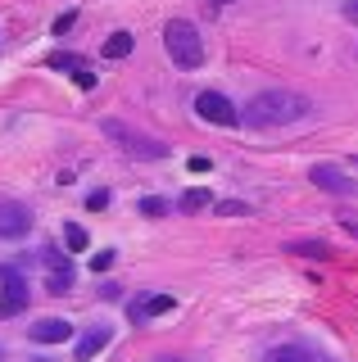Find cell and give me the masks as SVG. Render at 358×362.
<instances>
[{
    "mask_svg": "<svg viewBox=\"0 0 358 362\" xmlns=\"http://www.w3.org/2000/svg\"><path fill=\"white\" fill-rule=\"evenodd\" d=\"M114 267V254H100V258H91V272H109Z\"/></svg>",
    "mask_w": 358,
    "mask_h": 362,
    "instance_id": "obj_23",
    "label": "cell"
},
{
    "mask_svg": "<svg viewBox=\"0 0 358 362\" xmlns=\"http://www.w3.org/2000/svg\"><path fill=\"white\" fill-rule=\"evenodd\" d=\"M163 50H168V59L177 68H200L204 64V37H200V28L186 23V18H173L163 28Z\"/></svg>",
    "mask_w": 358,
    "mask_h": 362,
    "instance_id": "obj_2",
    "label": "cell"
},
{
    "mask_svg": "<svg viewBox=\"0 0 358 362\" xmlns=\"http://www.w3.org/2000/svg\"><path fill=\"white\" fill-rule=\"evenodd\" d=\"M308 181L318 190H327V195H358V177H350L345 168H335V163H313Z\"/></svg>",
    "mask_w": 358,
    "mask_h": 362,
    "instance_id": "obj_6",
    "label": "cell"
},
{
    "mask_svg": "<svg viewBox=\"0 0 358 362\" xmlns=\"http://www.w3.org/2000/svg\"><path fill=\"white\" fill-rule=\"evenodd\" d=\"M32 339H37V344H64V339H73V326L64 322V317H41V322L32 326Z\"/></svg>",
    "mask_w": 358,
    "mask_h": 362,
    "instance_id": "obj_9",
    "label": "cell"
},
{
    "mask_svg": "<svg viewBox=\"0 0 358 362\" xmlns=\"http://www.w3.org/2000/svg\"><path fill=\"white\" fill-rule=\"evenodd\" d=\"M209 204H214V199H209V190L195 186V190H186V195L177 199V209H182V213H200V209H209Z\"/></svg>",
    "mask_w": 358,
    "mask_h": 362,
    "instance_id": "obj_14",
    "label": "cell"
},
{
    "mask_svg": "<svg viewBox=\"0 0 358 362\" xmlns=\"http://www.w3.org/2000/svg\"><path fill=\"white\" fill-rule=\"evenodd\" d=\"M109 204V190H91V195H86V209H105Z\"/></svg>",
    "mask_w": 358,
    "mask_h": 362,
    "instance_id": "obj_21",
    "label": "cell"
},
{
    "mask_svg": "<svg viewBox=\"0 0 358 362\" xmlns=\"http://www.w3.org/2000/svg\"><path fill=\"white\" fill-rule=\"evenodd\" d=\"M46 263H50L46 290H50V294H64V290H73V267L64 263V258H54V254H46Z\"/></svg>",
    "mask_w": 358,
    "mask_h": 362,
    "instance_id": "obj_10",
    "label": "cell"
},
{
    "mask_svg": "<svg viewBox=\"0 0 358 362\" xmlns=\"http://www.w3.org/2000/svg\"><path fill=\"white\" fill-rule=\"evenodd\" d=\"M168 308H173V294H150V299L132 303L127 317H132V322H145V317H159V313H168Z\"/></svg>",
    "mask_w": 358,
    "mask_h": 362,
    "instance_id": "obj_11",
    "label": "cell"
},
{
    "mask_svg": "<svg viewBox=\"0 0 358 362\" xmlns=\"http://www.w3.org/2000/svg\"><path fill=\"white\" fill-rule=\"evenodd\" d=\"M141 213H150V218H163L168 204H163V199H141Z\"/></svg>",
    "mask_w": 358,
    "mask_h": 362,
    "instance_id": "obj_19",
    "label": "cell"
},
{
    "mask_svg": "<svg viewBox=\"0 0 358 362\" xmlns=\"http://www.w3.org/2000/svg\"><path fill=\"white\" fill-rule=\"evenodd\" d=\"M64 245H69L73 249V254H82V249H86V231H82V226H64Z\"/></svg>",
    "mask_w": 358,
    "mask_h": 362,
    "instance_id": "obj_16",
    "label": "cell"
},
{
    "mask_svg": "<svg viewBox=\"0 0 358 362\" xmlns=\"http://www.w3.org/2000/svg\"><path fill=\"white\" fill-rule=\"evenodd\" d=\"M132 45H137V37H132V32H114V37L105 41V54H109V59H127Z\"/></svg>",
    "mask_w": 358,
    "mask_h": 362,
    "instance_id": "obj_12",
    "label": "cell"
},
{
    "mask_svg": "<svg viewBox=\"0 0 358 362\" xmlns=\"http://www.w3.org/2000/svg\"><path fill=\"white\" fill-rule=\"evenodd\" d=\"M286 249H290V254H304V258H327L331 254L322 240H295V245H286Z\"/></svg>",
    "mask_w": 358,
    "mask_h": 362,
    "instance_id": "obj_15",
    "label": "cell"
},
{
    "mask_svg": "<svg viewBox=\"0 0 358 362\" xmlns=\"http://www.w3.org/2000/svg\"><path fill=\"white\" fill-rule=\"evenodd\" d=\"M195 113H200L204 122H214V127H241V109L231 105L227 95H218V90L195 95Z\"/></svg>",
    "mask_w": 358,
    "mask_h": 362,
    "instance_id": "obj_5",
    "label": "cell"
},
{
    "mask_svg": "<svg viewBox=\"0 0 358 362\" xmlns=\"http://www.w3.org/2000/svg\"><path fill=\"white\" fill-rule=\"evenodd\" d=\"M340 14H345V23H354V28H358V0H345Z\"/></svg>",
    "mask_w": 358,
    "mask_h": 362,
    "instance_id": "obj_22",
    "label": "cell"
},
{
    "mask_svg": "<svg viewBox=\"0 0 358 362\" xmlns=\"http://www.w3.org/2000/svg\"><path fill=\"white\" fill-rule=\"evenodd\" d=\"M50 68H73V73H77V68H82V64H77L73 54H50Z\"/></svg>",
    "mask_w": 358,
    "mask_h": 362,
    "instance_id": "obj_20",
    "label": "cell"
},
{
    "mask_svg": "<svg viewBox=\"0 0 358 362\" xmlns=\"http://www.w3.org/2000/svg\"><path fill=\"white\" fill-rule=\"evenodd\" d=\"M105 344H109V326H91V331H82V335L73 339V358L77 362H91Z\"/></svg>",
    "mask_w": 358,
    "mask_h": 362,
    "instance_id": "obj_8",
    "label": "cell"
},
{
    "mask_svg": "<svg viewBox=\"0 0 358 362\" xmlns=\"http://www.w3.org/2000/svg\"><path fill=\"white\" fill-rule=\"evenodd\" d=\"M308 113H313L308 95H299V90H290V86H272V90H259V95L241 109V122H250V127H295Z\"/></svg>",
    "mask_w": 358,
    "mask_h": 362,
    "instance_id": "obj_1",
    "label": "cell"
},
{
    "mask_svg": "<svg viewBox=\"0 0 358 362\" xmlns=\"http://www.w3.org/2000/svg\"><path fill=\"white\" fill-rule=\"evenodd\" d=\"M28 276L18 267H0V317H18L28 308Z\"/></svg>",
    "mask_w": 358,
    "mask_h": 362,
    "instance_id": "obj_4",
    "label": "cell"
},
{
    "mask_svg": "<svg viewBox=\"0 0 358 362\" xmlns=\"http://www.w3.org/2000/svg\"><path fill=\"white\" fill-rule=\"evenodd\" d=\"M100 132H105L109 141H118L122 150L137 154V158H163L168 154L163 141H154V136H145V132H132L127 122H118V118H105V122H100Z\"/></svg>",
    "mask_w": 358,
    "mask_h": 362,
    "instance_id": "obj_3",
    "label": "cell"
},
{
    "mask_svg": "<svg viewBox=\"0 0 358 362\" xmlns=\"http://www.w3.org/2000/svg\"><path fill=\"white\" fill-rule=\"evenodd\" d=\"M214 209L222 213V218H245V213H250V204H241V199H222V204H214Z\"/></svg>",
    "mask_w": 358,
    "mask_h": 362,
    "instance_id": "obj_17",
    "label": "cell"
},
{
    "mask_svg": "<svg viewBox=\"0 0 358 362\" xmlns=\"http://www.w3.org/2000/svg\"><path fill=\"white\" fill-rule=\"evenodd\" d=\"M335 222H340L345 231H350L354 240H358V213H354V209H340V218H335Z\"/></svg>",
    "mask_w": 358,
    "mask_h": 362,
    "instance_id": "obj_18",
    "label": "cell"
},
{
    "mask_svg": "<svg viewBox=\"0 0 358 362\" xmlns=\"http://www.w3.org/2000/svg\"><path fill=\"white\" fill-rule=\"evenodd\" d=\"M227 5H236V0H204V9H214V14H218V9H227Z\"/></svg>",
    "mask_w": 358,
    "mask_h": 362,
    "instance_id": "obj_24",
    "label": "cell"
},
{
    "mask_svg": "<svg viewBox=\"0 0 358 362\" xmlns=\"http://www.w3.org/2000/svg\"><path fill=\"white\" fill-rule=\"evenodd\" d=\"M267 362H318V358H313L308 349H299V344H282V349L267 354Z\"/></svg>",
    "mask_w": 358,
    "mask_h": 362,
    "instance_id": "obj_13",
    "label": "cell"
},
{
    "mask_svg": "<svg viewBox=\"0 0 358 362\" xmlns=\"http://www.w3.org/2000/svg\"><path fill=\"white\" fill-rule=\"evenodd\" d=\"M32 231V213L18 199H0V240H23Z\"/></svg>",
    "mask_w": 358,
    "mask_h": 362,
    "instance_id": "obj_7",
    "label": "cell"
}]
</instances>
